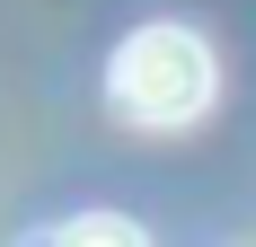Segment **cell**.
<instances>
[{"mask_svg":"<svg viewBox=\"0 0 256 247\" xmlns=\"http://www.w3.org/2000/svg\"><path fill=\"white\" fill-rule=\"evenodd\" d=\"M212 44L194 26H132L106 62V106L142 132H186L212 106Z\"/></svg>","mask_w":256,"mask_h":247,"instance_id":"cell-1","label":"cell"},{"mask_svg":"<svg viewBox=\"0 0 256 247\" xmlns=\"http://www.w3.org/2000/svg\"><path fill=\"white\" fill-rule=\"evenodd\" d=\"M44 247H150V238H142V221H124V212H80V221H62Z\"/></svg>","mask_w":256,"mask_h":247,"instance_id":"cell-2","label":"cell"}]
</instances>
